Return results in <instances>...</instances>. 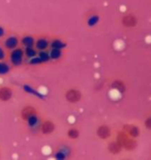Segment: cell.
<instances>
[{
    "mask_svg": "<svg viewBox=\"0 0 151 160\" xmlns=\"http://www.w3.org/2000/svg\"><path fill=\"white\" fill-rule=\"evenodd\" d=\"M24 54L28 58H32L37 55V49L35 47H26L24 50Z\"/></svg>",
    "mask_w": 151,
    "mask_h": 160,
    "instance_id": "obj_15",
    "label": "cell"
},
{
    "mask_svg": "<svg viewBox=\"0 0 151 160\" xmlns=\"http://www.w3.org/2000/svg\"><path fill=\"white\" fill-rule=\"evenodd\" d=\"M20 43H21L22 46H24L25 48L26 47H34L35 40H34V38L31 37V36H24L21 39Z\"/></svg>",
    "mask_w": 151,
    "mask_h": 160,
    "instance_id": "obj_13",
    "label": "cell"
},
{
    "mask_svg": "<svg viewBox=\"0 0 151 160\" xmlns=\"http://www.w3.org/2000/svg\"><path fill=\"white\" fill-rule=\"evenodd\" d=\"M56 129V125L52 120H45L40 124V131L44 135H50Z\"/></svg>",
    "mask_w": 151,
    "mask_h": 160,
    "instance_id": "obj_2",
    "label": "cell"
},
{
    "mask_svg": "<svg viewBox=\"0 0 151 160\" xmlns=\"http://www.w3.org/2000/svg\"><path fill=\"white\" fill-rule=\"evenodd\" d=\"M83 94L78 88H68L64 92V98L70 104H77L82 100Z\"/></svg>",
    "mask_w": 151,
    "mask_h": 160,
    "instance_id": "obj_1",
    "label": "cell"
},
{
    "mask_svg": "<svg viewBox=\"0 0 151 160\" xmlns=\"http://www.w3.org/2000/svg\"><path fill=\"white\" fill-rule=\"evenodd\" d=\"M123 131H125L133 138H137L140 135V129L136 125H125L123 127Z\"/></svg>",
    "mask_w": 151,
    "mask_h": 160,
    "instance_id": "obj_10",
    "label": "cell"
},
{
    "mask_svg": "<svg viewBox=\"0 0 151 160\" xmlns=\"http://www.w3.org/2000/svg\"><path fill=\"white\" fill-rule=\"evenodd\" d=\"M25 55L24 51L20 49V48H16V49L12 50L11 55H9V58H11V62L14 66H19L23 62V56Z\"/></svg>",
    "mask_w": 151,
    "mask_h": 160,
    "instance_id": "obj_3",
    "label": "cell"
},
{
    "mask_svg": "<svg viewBox=\"0 0 151 160\" xmlns=\"http://www.w3.org/2000/svg\"><path fill=\"white\" fill-rule=\"evenodd\" d=\"M50 56H51V58H54V59L59 58V57L61 56V50L60 49H54L53 48V50L50 52Z\"/></svg>",
    "mask_w": 151,
    "mask_h": 160,
    "instance_id": "obj_17",
    "label": "cell"
},
{
    "mask_svg": "<svg viewBox=\"0 0 151 160\" xmlns=\"http://www.w3.org/2000/svg\"><path fill=\"white\" fill-rule=\"evenodd\" d=\"M35 114H37L36 108H35L34 106H32V105H26V106H24L23 108H22V110L20 112V117L23 121L27 122L30 118L35 116Z\"/></svg>",
    "mask_w": 151,
    "mask_h": 160,
    "instance_id": "obj_5",
    "label": "cell"
},
{
    "mask_svg": "<svg viewBox=\"0 0 151 160\" xmlns=\"http://www.w3.org/2000/svg\"><path fill=\"white\" fill-rule=\"evenodd\" d=\"M4 57H5V52H4V50L0 47V60H2Z\"/></svg>",
    "mask_w": 151,
    "mask_h": 160,
    "instance_id": "obj_20",
    "label": "cell"
},
{
    "mask_svg": "<svg viewBox=\"0 0 151 160\" xmlns=\"http://www.w3.org/2000/svg\"><path fill=\"white\" fill-rule=\"evenodd\" d=\"M20 44V41L16 36L7 37L4 41V47L7 50H14L18 47V45Z\"/></svg>",
    "mask_w": 151,
    "mask_h": 160,
    "instance_id": "obj_9",
    "label": "cell"
},
{
    "mask_svg": "<svg viewBox=\"0 0 151 160\" xmlns=\"http://www.w3.org/2000/svg\"><path fill=\"white\" fill-rule=\"evenodd\" d=\"M122 149H123V147H122V145L117 139L113 140V142H110L108 143V151H109V153H111L112 155L119 154V153H121Z\"/></svg>",
    "mask_w": 151,
    "mask_h": 160,
    "instance_id": "obj_8",
    "label": "cell"
},
{
    "mask_svg": "<svg viewBox=\"0 0 151 160\" xmlns=\"http://www.w3.org/2000/svg\"><path fill=\"white\" fill-rule=\"evenodd\" d=\"M51 46H52V48H54V49H61V48L65 47L66 44L61 42L60 40H54L51 42Z\"/></svg>",
    "mask_w": 151,
    "mask_h": 160,
    "instance_id": "obj_16",
    "label": "cell"
},
{
    "mask_svg": "<svg viewBox=\"0 0 151 160\" xmlns=\"http://www.w3.org/2000/svg\"><path fill=\"white\" fill-rule=\"evenodd\" d=\"M50 44H51V42L48 40L47 38H40V39L35 41L34 47L36 48L37 51H44V50H46L48 47H49Z\"/></svg>",
    "mask_w": 151,
    "mask_h": 160,
    "instance_id": "obj_11",
    "label": "cell"
},
{
    "mask_svg": "<svg viewBox=\"0 0 151 160\" xmlns=\"http://www.w3.org/2000/svg\"><path fill=\"white\" fill-rule=\"evenodd\" d=\"M98 20H99V19H98L97 16H93V17H91V20H90V19L88 20V25H90L91 22H94V25H95L98 22Z\"/></svg>",
    "mask_w": 151,
    "mask_h": 160,
    "instance_id": "obj_19",
    "label": "cell"
},
{
    "mask_svg": "<svg viewBox=\"0 0 151 160\" xmlns=\"http://www.w3.org/2000/svg\"><path fill=\"white\" fill-rule=\"evenodd\" d=\"M4 33H5V31H4V29L0 26V38H2L3 36H4Z\"/></svg>",
    "mask_w": 151,
    "mask_h": 160,
    "instance_id": "obj_21",
    "label": "cell"
},
{
    "mask_svg": "<svg viewBox=\"0 0 151 160\" xmlns=\"http://www.w3.org/2000/svg\"><path fill=\"white\" fill-rule=\"evenodd\" d=\"M95 133H96V136H97L98 138H101L102 140H106V139H108L111 137L112 130L108 125L102 124V125H99V126L96 128Z\"/></svg>",
    "mask_w": 151,
    "mask_h": 160,
    "instance_id": "obj_4",
    "label": "cell"
},
{
    "mask_svg": "<svg viewBox=\"0 0 151 160\" xmlns=\"http://www.w3.org/2000/svg\"><path fill=\"white\" fill-rule=\"evenodd\" d=\"M145 127L148 130H151V117L147 118V119L145 120Z\"/></svg>",
    "mask_w": 151,
    "mask_h": 160,
    "instance_id": "obj_18",
    "label": "cell"
},
{
    "mask_svg": "<svg viewBox=\"0 0 151 160\" xmlns=\"http://www.w3.org/2000/svg\"><path fill=\"white\" fill-rule=\"evenodd\" d=\"M14 92L11 86H1L0 88V101L8 102L12 98Z\"/></svg>",
    "mask_w": 151,
    "mask_h": 160,
    "instance_id": "obj_7",
    "label": "cell"
},
{
    "mask_svg": "<svg viewBox=\"0 0 151 160\" xmlns=\"http://www.w3.org/2000/svg\"><path fill=\"white\" fill-rule=\"evenodd\" d=\"M121 23L124 27L126 28H133L137 25L138 23V19L136 16L131 15V14H127L122 17L121 19Z\"/></svg>",
    "mask_w": 151,
    "mask_h": 160,
    "instance_id": "obj_6",
    "label": "cell"
},
{
    "mask_svg": "<svg viewBox=\"0 0 151 160\" xmlns=\"http://www.w3.org/2000/svg\"><path fill=\"white\" fill-rule=\"evenodd\" d=\"M111 86H112V88L116 89V91L120 92H123L125 91V84H124V82L121 81V80H119V79H117V80H115V81L112 82Z\"/></svg>",
    "mask_w": 151,
    "mask_h": 160,
    "instance_id": "obj_14",
    "label": "cell"
},
{
    "mask_svg": "<svg viewBox=\"0 0 151 160\" xmlns=\"http://www.w3.org/2000/svg\"><path fill=\"white\" fill-rule=\"evenodd\" d=\"M66 136H67V138L70 139V140L78 139L80 137V130L76 127L69 128V129L66 131Z\"/></svg>",
    "mask_w": 151,
    "mask_h": 160,
    "instance_id": "obj_12",
    "label": "cell"
}]
</instances>
